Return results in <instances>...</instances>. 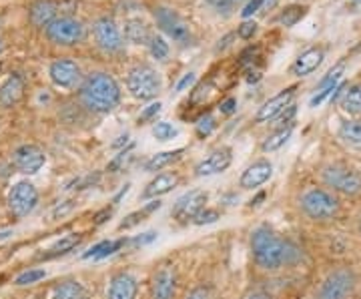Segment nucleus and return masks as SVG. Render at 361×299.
Masks as SVG:
<instances>
[{"mask_svg": "<svg viewBox=\"0 0 361 299\" xmlns=\"http://www.w3.org/2000/svg\"><path fill=\"white\" fill-rule=\"evenodd\" d=\"M249 248L255 265L263 271H279L285 267H295L305 257L303 249L291 239L281 237L269 225H259L257 229H253Z\"/></svg>", "mask_w": 361, "mask_h": 299, "instance_id": "1", "label": "nucleus"}, {"mask_svg": "<svg viewBox=\"0 0 361 299\" xmlns=\"http://www.w3.org/2000/svg\"><path fill=\"white\" fill-rule=\"evenodd\" d=\"M121 97L123 92L116 78L103 71L87 75L82 85L78 87V101L94 115H106L115 111L121 103Z\"/></svg>", "mask_w": 361, "mask_h": 299, "instance_id": "2", "label": "nucleus"}, {"mask_svg": "<svg viewBox=\"0 0 361 299\" xmlns=\"http://www.w3.org/2000/svg\"><path fill=\"white\" fill-rule=\"evenodd\" d=\"M299 211L313 223H329L339 217L341 201L339 195L329 191L327 187H307L297 197Z\"/></svg>", "mask_w": 361, "mask_h": 299, "instance_id": "3", "label": "nucleus"}, {"mask_svg": "<svg viewBox=\"0 0 361 299\" xmlns=\"http://www.w3.org/2000/svg\"><path fill=\"white\" fill-rule=\"evenodd\" d=\"M127 91L137 101H153L163 91V77L155 66H133L127 73Z\"/></svg>", "mask_w": 361, "mask_h": 299, "instance_id": "4", "label": "nucleus"}, {"mask_svg": "<svg viewBox=\"0 0 361 299\" xmlns=\"http://www.w3.org/2000/svg\"><path fill=\"white\" fill-rule=\"evenodd\" d=\"M322 183L334 191L336 195L360 197L361 195V173L348 165H325L322 169Z\"/></svg>", "mask_w": 361, "mask_h": 299, "instance_id": "5", "label": "nucleus"}, {"mask_svg": "<svg viewBox=\"0 0 361 299\" xmlns=\"http://www.w3.org/2000/svg\"><path fill=\"white\" fill-rule=\"evenodd\" d=\"M357 275L351 267H337L323 277L315 299H349L355 293Z\"/></svg>", "mask_w": 361, "mask_h": 299, "instance_id": "6", "label": "nucleus"}, {"mask_svg": "<svg viewBox=\"0 0 361 299\" xmlns=\"http://www.w3.org/2000/svg\"><path fill=\"white\" fill-rule=\"evenodd\" d=\"M44 37L56 47H77L87 37V26L75 16H59L44 28Z\"/></svg>", "mask_w": 361, "mask_h": 299, "instance_id": "7", "label": "nucleus"}, {"mask_svg": "<svg viewBox=\"0 0 361 299\" xmlns=\"http://www.w3.org/2000/svg\"><path fill=\"white\" fill-rule=\"evenodd\" d=\"M153 16H155L157 26L163 30V35L169 40H173L175 44H179V47H191L195 42L191 25L187 20H183L175 11H171L167 6H157Z\"/></svg>", "mask_w": 361, "mask_h": 299, "instance_id": "8", "label": "nucleus"}, {"mask_svg": "<svg viewBox=\"0 0 361 299\" xmlns=\"http://www.w3.org/2000/svg\"><path fill=\"white\" fill-rule=\"evenodd\" d=\"M92 39L99 51H103L104 54H118L125 49L123 30L109 16H101L92 23Z\"/></svg>", "mask_w": 361, "mask_h": 299, "instance_id": "9", "label": "nucleus"}, {"mask_svg": "<svg viewBox=\"0 0 361 299\" xmlns=\"http://www.w3.org/2000/svg\"><path fill=\"white\" fill-rule=\"evenodd\" d=\"M6 203H8V209L14 217H18V219L28 217L39 205V189L30 181L14 183L13 189L8 191Z\"/></svg>", "mask_w": 361, "mask_h": 299, "instance_id": "10", "label": "nucleus"}, {"mask_svg": "<svg viewBox=\"0 0 361 299\" xmlns=\"http://www.w3.org/2000/svg\"><path fill=\"white\" fill-rule=\"evenodd\" d=\"M49 78L56 89L73 91L78 89L85 80L82 68L73 59H56L49 65Z\"/></svg>", "mask_w": 361, "mask_h": 299, "instance_id": "11", "label": "nucleus"}, {"mask_svg": "<svg viewBox=\"0 0 361 299\" xmlns=\"http://www.w3.org/2000/svg\"><path fill=\"white\" fill-rule=\"evenodd\" d=\"M207 201H209V193L205 189H191L173 203V209H171V215L173 219L180 225H187L207 207Z\"/></svg>", "mask_w": 361, "mask_h": 299, "instance_id": "12", "label": "nucleus"}, {"mask_svg": "<svg viewBox=\"0 0 361 299\" xmlns=\"http://www.w3.org/2000/svg\"><path fill=\"white\" fill-rule=\"evenodd\" d=\"M13 165L23 175H37L47 165V155L39 145H20L14 149Z\"/></svg>", "mask_w": 361, "mask_h": 299, "instance_id": "13", "label": "nucleus"}, {"mask_svg": "<svg viewBox=\"0 0 361 299\" xmlns=\"http://www.w3.org/2000/svg\"><path fill=\"white\" fill-rule=\"evenodd\" d=\"M293 99H295V87H289V89H283L281 92L273 94L269 101H265L259 106L257 115H255V123L257 125L273 123L275 118L281 117L285 111L293 104Z\"/></svg>", "mask_w": 361, "mask_h": 299, "instance_id": "14", "label": "nucleus"}, {"mask_svg": "<svg viewBox=\"0 0 361 299\" xmlns=\"http://www.w3.org/2000/svg\"><path fill=\"white\" fill-rule=\"evenodd\" d=\"M233 165L231 147H219L195 165V177H215L229 169Z\"/></svg>", "mask_w": 361, "mask_h": 299, "instance_id": "15", "label": "nucleus"}, {"mask_svg": "<svg viewBox=\"0 0 361 299\" xmlns=\"http://www.w3.org/2000/svg\"><path fill=\"white\" fill-rule=\"evenodd\" d=\"M273 177V163L269 159H257L251 165H247L245 171L239 177V187L243 191H255L261 185L269 181Z\"/></svg>", "mask_w": 361, "mask_h": 299, "instance_id": "16", "label": "nucleus"}, {"mask_svg": "<svg viewBox=\"0 0 361 299\" xmlns=\"http://www.w3.org/2000/svg\"><path fill=\"white\" fill-rule=\"evenodd\" d=\"M343 73H345V65L339 63V65L334 66V68L322 78V83H319L317 89H315V94L311 97V109H317V106L325 103L331 94L339 92V89L343 87V80H341V78H343Z\"/></svg>", "mask_w": 361, "mask_h": 299, "instance_id": "17", "label": "nucleus"}, {"mask_svg": "<svg viewBox=\"0 0 361 299\" xmlns=\"http://www.w3.org/2000/svg\"><path fill=\"white\" fill-rule=\"evenodd\" d=\"M177 295V271L171 265L159 267L151 279V299H175Z\"/></svg>", "mask_w": 361, "mask_h": 299, "instance_id": "18", "label": "nucleus"}, {"mask_svg": "<svg viewBox=\"0 0 361 299\" xmlns=\"http://www.w3.org/2000/svg\"><path fill=\"white\" fill-rule=\"evenodd\" d=\"M137 295H139L137 277L127 271H121L111 277L104 299H137Z\"/></svg>", "mask_w": 361, "mask_h": 299, "instance_id": "19", "label": "nucleus"}, {"mask_svg": "<svg viewBox=\"0 0 361 299\" xmlns=\"http://www.w3.org/2000/svg\"><path fill=\"white\" fill-rule=\"evenodd\" d=\"M323 61H325V49L323 47H311L297 56L295 63L291 65V75L310 77L323 65Z\"/></svg>", "mask_w": 361, "mask_h": 299, "instance_id": "20", "label": "nucleus"}, {"mask_svg": "<svg viewBox=\"0 0 361 299\" xmlns=\"http://www.w3.org/2000/svg\"><path fill=\"white\" fill-rule=\"evenodd\" d=\"M180 177L177 173H159L155 179L145 185L141 191L142 201H153V199H161L163 195L171 193L177 185H179Z\"/></svg>", "mask_w": 361, "mask_h": 299, "instance_id": "21", "label": "nucleus"}, {"mask_svg": "<svg viewBox=\"0 0 361 299\" xmlns=\"http://www.w3.org/2000/svg\"><path fill=\"white\" fill-rule=\"evenodd\" d=\"M25 94V80L20 75H8L6 80L0 85V106L13 109Z\"/></svg>", "mask_w": 361, "mask_h": 299, "instance_id": "22", "label": "nucleus"}, {"mask_svg": "<svg viewBox=\"0 0 361 299\" xmlns=\"http://www.w3.org/2000/svg\"><path fill=\"white\" fill-rule=\"evenodd\" d=\"M123 37L130 44H145V47H149V42L153 39V32H151V28L141 18H127L125 25H123Z\"/></svg>", "mask_w": 361, "mask_h": 299, "instance_id": "23", "label": "nucleus"}, {"mask_svg": "<svg viewBox=\"0 0 361 299\" xmlns=\"http://www.w3.org/2000/svg\"><path fill=\"white\" fill-rule=\"evenodd\" d=\"M28 18H30L32 26H37V28H47L54 18H59L56 6L52 4L51 0H37V2L28 8Z\"/></svg>", "mask_w": 361, "mask_h": 299, "instance_id": "24", "label": "nucleus"}, {"mask_svg": "<svg viewBox=\"0 0 361 299\" xmlns=\"http://www.w3.org/2000/svg\"><path fill=\"white\" fill-rule=\"evenodd\" d=\"M187 153V149L185 147H180V149H173V151H163V153H157L151 159H147L145 163H142V169L147 171V173H157V171H163L171 167V165H175L177 161L183 159V155Z\"/></svg>", "mask_w": 361, "mask_h": 299, "instance_id": "25", "label": "nucleus"}, {"mask_svg": "<svg viewBox=\"0 0 361 299\" xmlns=\"http://www.w3.org/2000/svg\"><path fill=\"white\" fill-rule=\"evenodd\" d=\"M127 241L129 237H121V239H104L101 243L92 245V248L82 255V260H104V257H111L115 255L116 251L127 248Z\"/></svg>", "mask_w": 361, "mask_h": 299, "instance_id": "26", "label": "nucleus"}, {"mask_svg": "<svg viewBox=\"0 0 361 299\" xmlns=\"http://www.w3.org/2000/svg\"><path fill=\"white\" fill-rule=\"evenodd\" d=\"M51 299H89V291L78 279H63L52 287Z\"/></svg>", "mask_w": 361, "mask_h": 299, "instance_id": "27", "label": "nucleus"}, {"mask_svg": "<svg viewBox=\"0 0 361 299\" xmlns=\"http://www.w3.org/2000/svg\"><path fill=\"white\" fill-rule=\"evenodd\" d=\"M337 137L339 141L353 149H361V121L360 118H348L341 121L337 127Z\"/></svg>", "mask_w": 361, "mask_h": 299, "instance_id": "28", "label": "nucleus"}, {"mask_svg": "<svg viewBox=\"0 0 361 299\" xmlns=\"http://www.w3.org/2000/svg\"><path fill=\"white\" fill-rule=\"evenodd\" d=\"M339 106L343 113H348L351 117H361V83L345 87V91L341 92V99H339Z\"/></svg>", "mask_w": 361, "mask_h": 299, "instance_id": "29", "label": "nucleus"}, {"mask_svg": "<svg viewBox=\"0 0 361 299\" xmlns=\"http://www.w3.org/2000/svg\"><path fill=\"white\" fill-rule=\"evenodd\" d=\"M161 207H163V203H161L159 199L149 201L145 207L139 209V211H135V213H130V215H127L123 221L118 223V231H127V229H133L135 225H139V223L145 221L147 217H151V215H153L155 211H159Z\"/></svg>", "mask_w": 361, "mask_h": 299, "instance_id": "30", "label": "nucleus"}, {"mask_svg": "<svg viewBox=\"0 0 361 299\" xmlns=\"http://www.w3.org/2000/svg\"><path fill=\"white\" fill-rule=\"evenodd\" d=\"M293 135V125H287V127H279L275 133H271L269 137L261 143V151L263 153H275L279 149H283L285 143L291 139Z\"/></svg>", "mask_w": 361, "mask_h": 299, "instance_id": "31", "label": "nucleus"}, {"mask_svg": "<svg viewBox=\"0 0 361 299\" xmlns=\"http://www.w3.org/2000/svg\"><path fill=\"white\" fill-rule=\"evenodd\" d=\"M153 137H155L159 143H169V141H173V139H177L180 135L179 127H175L173 123H169V121H159L153 125Z\"/></svg>", "mask_w": 361, "mask_h": 299, "instance_id": "32", "label": "nucleus"}, {"mask_svg": "<svg viewBox=\"0 0 361 299\" xmlns=\"http://www.w3.org/2000/svg\"><path fill=\"white\" fill-rule=\"evenodd\" d=\"M307 14V6L305 4H291V6H287L283 13L279 14V23L287 28H291V26H295L303 16Z\"/></svg>", "mask_w": 361, "mask_h": 299, "instance_id": "33", "label": "nucleus"}, {"mask_svg": "<svg viewBox=\"0 0 361 299\" xmlns=\"http://www.w3.org/2000/svg\"><path fill=\"white\" fill-rule=\"evenodd\" d=\"M147 49H149L151 56L155 61H165L169 56V52H171V44H169V40L163 35H153V39H151Z\"/></svg>", "mask_w": 361, "mask_h": 299, "instance_id": "34", "label": "nucleus"}, {"mask_svg": "<svg viewBox=\"0 0 361 299\" xmlns=\"http://www.w3.org/2000/svg\"><path fill=\"white\" fill-rule=\"evenodd\" d=\"M42 279H47V271L44 269H40V267H30V269H26L20 275H16V279H14V286L18 287H26V286H35V283H39Z\"/></svg>", "mask_w": 361, "mask_h": 299, "instance_id": "35", "label": "nucleus"}, {"mask_svg": "<svg viewBox=\"0 0 361 299\" xmlns=\"http://www.w3.org/2000/svg\"><path fill=\"white\" fill-rule=\"evenodd\" d=\"M78 235H66L63 237L59 243H54L51 249H49V253H44V257H56V255H65L68 251H73V249L78 245Z\"/></svg>", "mask_w": 361, "mask_h": 299, "instance_id": "36", "label": "nucleus"}, {"mask_svg": "<svg viewBox=\"0 0 361 299\" xmlns=\"http://www.w3.org/2000/svg\"><path fill=\"white\" fill-rule=\"evenodd\" d=\"M157 231H145L141 235H135V237H129V241H127V248L130 249H139L145 248V245H151L153 241L157 239Z\"/></svg>", "mask_w": 361, "mask_h": 299, "instance_id": "37", "label": "nucleus"}, {"mask_svg": "<svg viewBox=\"0 0 361 299\" xmlns=\"http://www.w3.org/2000/svg\"><path fill=\"white\" fill-rule=\"evenodd\" d=\"M221 219V213L217 209H211V207H205L197 217L193 219V225H211V223H217Z\"/></svg>", "mask_w": 361, "mask_h": 299, "instance_id": "38", "label": "nucleus"}, {"mask_svg": "<svg viewBox=\"0 0 361 299\" xmlns=\"http://www.w3.org/2000/svg\"><path fill=\"white\" fill-rule=\"evenodd\" d=\"M217 127V123H215V117L211 115V113H207L205 117L199 118V123H197V135L199 137H209L213 130Z\"/></svg>", "mask_w": 361, "mask_h": 299, "instance_id": "39", "label": "nucleus"}, {"mask_svg": "<svg viewBox=\"0 0 361 299\" xmlns=\"http://www.w3.org/2000/svg\"><path fill=\"white\" fill-rule=\"evenodd\" d=\"M257 23L253 20V18H249V20H243L241 26L237 28V37L243 40H251L255 35H257Z\"/></svg>", "mask_w": 361, "mask_h": 299, "instance_id": "40", "label": "nucleus"}, {"mask_svg": "<svg viewBox=\"0 0 361 299\" xmlns=\"http://www.w3.org/2000/svg\"><path fill=\"white\" fill-rule=\"evenodd\" d=\"M163 111V103H151L149 106H145L142 109V113L139 115V123H151V121H155L157 115Z\"/></svg>", "mask_w": 361, "mask_h": 299, "instance_id": "41", "label": "nucleus"}, {"mask_svg": "<svg viewBox=\"0 0 361 299\" xmlns=\"http://www.w3.org/2000/svg\"><path fill=\"white\" fill-rule=\"evenodd\" d=\"M263 2L265 0H247V4L243 6V11H241V16L249 20V18H253V14H257L263 11Z\"/></svg>", "mask_w": 361, "mask_h": 299, "instance_id": "42", "label": "nucleus"}, {"mask_svg": "<svg viewBox=\"0 0 361 299\" xmlns=\"http://www.w3.org/2000/svg\"><path fill=\"white\" fill-rule=\"evenodd\" d=\"M205 2L213 8V11H217L219 14H231L233 6H235L231 0H205Z\"/></svg>", "mask_w": 361, "mask_h": 299, "instance_id": "43", "label": "nucleus"}, {"mask_svg": "<svg viewBox=\"0 0 361 299\" xmlns=\"http://www.w3.org/2000/svg\"><path fill=\"white\" fill-rule=\"evenodd\" d=\"M195 80H197V75H195L193 71H191V73H187V75H183V78H180L179 83H177V87H175V91L177 92L187 91L189 87H193Z\"/></svg>", "mask_w": 361, "mask_h": 299, "instance_id": "44", "label": "nucleus"}, {"mask_svg": "<svg viewBox=\"0 0 361 299\" xmlns=\"http://www.w3.org/2000/svg\"><path fill=\"white\" fill-rule=\"evenodd\" d=\"M235 109H237V101H235L233 97L225 99L219 106V111L223 113V115H233V113H235Z\"/></svg>", "mask_w": 361, "mask_h": 299, "instance_id": "45", "label": "nucleus"}, {"mask_svg": "<svg viewBox=\"0 0 361 299\" xmlns=\"http://www.w3.org/2000/svg\"><path fill=\"white\" fill-rule=\"evenodd\" d=\"M185 299H209V291H207L205 287H195V289H191L187 293Z\"/></svg>", "mask_w": 361, "mask_h": 299, "instance_id": "46", "label": "nucleus"}, {"mask_svg": "<svg viewBox=\"0 0 361 299\" xmlns=\"http://www.w3.org/2000/svg\"><path fill=\"white\" fill-rule=\"evenodd\" d=\"M245 299H271V295L269 293H263V291H255V293L247 295Z\"/></svg>", "mask_w": 361, "mask_h": 299, "instance_id": "47", "label": "nucleus"}, {"mask_svg": "<svg viewBox=\"0 0 361 299\" xmlns=\"http://www.w3.org/2000/svg\"><path fill=\"white\" fill-rule=\"evenodd\" d=\"M231 39H233V35H227L225 39L219 40V47H217V51H223V49H227V47L231 44V42H229V40H231Z\"/></svg>", "mask_w": 361, "mask_h": 299, "instance_id": "48", "label": "nucleus"}, {"mask_svg": "<svg viewBox=\"0 0 361 299\" xmlns=\"http://www.w3.org/2000/svg\"><path fill=\"white\" fill-rule=\"evenodd\" d=\"M127 141H129V135H123V137H118V141H115V143H113V147H121V145L123 143H127Z\"/></svg>", "mask_w": 361, "mask_h": 299, "instance_id": "49", "label": "nucleus"}, {"mask_svg": "<svg viewBox=\"0 0 361 299\" xmlns=\"http://www.w3.org/2000/svg\"><path fill=\"white\" fill-rule=\"evenodd\" d=\"M11 235H13V231H2V233H0V239H6V237H11Z\"/></svg>", "mask_w": 361, "mask_h": 299, "instance_id": "50", "label": "nucleus"}, {"mask_svg": "<svg viewBox=\"0 0 361 299\" xmlns=\"http://www.w3.org/2000/svg\"><path fill=\"white\" fill-rule=\"evenodd\" d=\"M357 231H360L361 235V215H360V219H357Z\"/></svg>", "mask_w": 361, "mask_h": 299, "instance_id": "51", "label": "nucleus"}, {"mask_svg": "<svg viewBox=\"0 0 361 299\" xmlns=\"http://www.w3.org/2000/svg\"><path fill=\"white\" fill-rule=\"evenodd\" d=\"M2 51H4V40L0 39V52H2Z\"/></svg>", "mask_w": 361, "mask_h": 299, "instance_id": "52", "label": "nucleus"}, {"mask_svg": "<svg viewBox=\"0 0 361 299\" xmlns=\"http://www.w3.org/2000/svg\"><path fill=\"white\" fill-rule=\"evenodd\" d=\"M233 4H239V2H245V0H231Z\"/></svg>", "mask_w": 361, "mask_h": 299, "instance_id": "53", "label": "nucleus"}, {"mask_svg": "<svg viewBox=\"0 0 361 299\" xmlns=\"http://www.w3.org/2000/svg\"><path fill=\"white\" fill-rule=\"evenodd\" d=\"M355 4H361V0H355Z\"/></svg>", "mask_w": 361, "mask_h": 299, "instance_id": "54", "label": "nucleus"}]
</instances>
